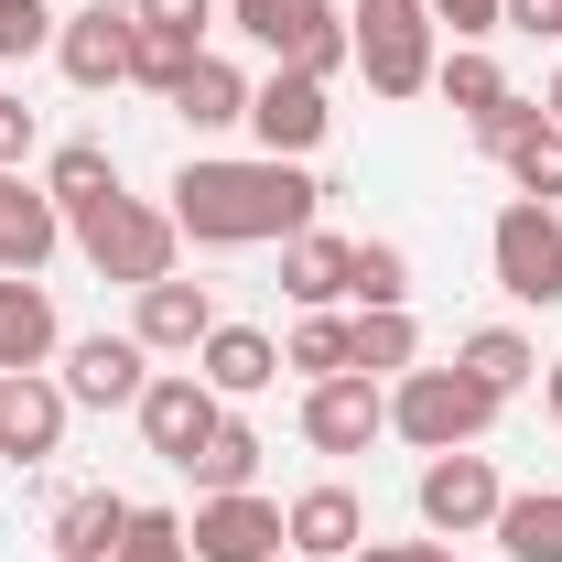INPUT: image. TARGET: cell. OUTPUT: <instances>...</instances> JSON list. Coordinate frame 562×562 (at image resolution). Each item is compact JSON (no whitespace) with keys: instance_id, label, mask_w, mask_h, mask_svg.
<instances>
[{"instance_id":"cell-1","label":"cell","mask_w":562,"mask_h":562,"mask_svg":"<svg viewBox=\"0 0 562 562\" xmlns=\"http://www.w3.org/2000/svg\"><path fill=\"white\" fill-rule=\"evenodd\" d=\"M325 206V184L303 162H184L173 173V227L195 249H260V238H303Z\"/></svg>"},{"instance_id":"cell-2","label":"cell","mask_w":562,"mask_h":562,"mask_svg":"<svg viewBox=\"0 0 562 562\" xmlns=\"http://www.w3.org/2000/svg\"><path fill=\"white\" fill-rule=\"evenodd\" d=\"M508 401H487L465 368H401V390H390V432L422 443V454H465V443H487V422Z\"/></svg>"},{"instance_id":"cell-3","label":"cell","mask_w":562,"mask_h":562,"mask_svg":"<svg viewBox=\"0 0 562 562\" xmlns=\"http://www.w3.org/2000/svg\"><path fill=\"white\" fill-rule=\"evenodd\" d=\"M76 249H87V271L98 281H162L173 271V249H184V227H173V206H140V195H109V206H87L66 227Z\"/></svg>"},{"instance_id":"cell-4","label":"cell","mask_w":562,"mask_h":562,"mask_svg":"<svg viewBox=\"0 0 562 562\" xmlns=\"http://www.w3.org/2000/svg\"><path fill=\"white\" fill-rule=\"evenodd\" d=\"M227 22L271 55V66H292V76H325L336 66H357V44H347V22H336V0H227Z\"/></svg>"},{"instance_id":"cell-5","label":"cell","mask_w":562,"mask_h":562,"mask_svg":"<svg viewBox=\"0 0 562 562\" xmlns=\"http://www.w3.org/2000/svg\"><path fill=\"white\" fill-rule=\"evenodd\" d=\"M432 33H443V22H432L422 0H357V22H347V44H357V66H368L379 98H422V87H432V66H443Z\"/></svg>"},{"instance_id":"cell-6","label":"cell","mask_w":562,"mask_h":562,"mask_svg":"<svg viewBox=\"0 0 562 562\" xmlns=\"http://www.w3.org/2000/svg\"><path fill=\"white\" fill-rule=\"evenodd\" d=\"M487 260H497V292L508 303H562V206H497L487 227Z\"/></svg>"},{"instance_id":"cell-7","label":"cell","mask_w":562,"mask_h":562,"mask_svg":"<svg viewBox=\"0 0 562 562\" xmlns=\"http://www.w3.org/2000/svg\"><path fill=\"white\" fill-rule=\"evenodd\" d=\"M131 412H140V443H151L162 465H195V454L216 443V422H227V401H216L195 368H162V379L140 390Z\"/></svg>"},{"instance_id":"cell-8","label":"cell","mask_w":562,"mask_h":562,"mask_svg":"<svg viewBox=\"0 0 562 562\" xmlns=\"http://www.w3.org/2000/svg\"><path fill=\"white\" fill-rule=\"evenodd\" d=\"M497 508H508V487H497V465L465 443V454H432L422 465V530L432 541H465V530H497Z\"/></svg>"},{"instance_id":"cell-9","label":"cell","mask_w":562,"mask_h":562,"mask_svg":"<svg viewBox=\"0 0 562 562\" xmlns=\"http://www.w3.org/2000/svg\"><path fill=\"white\" fill-rule=\"evenodd\" d=\"M379 432H390V390H379V379H314V390H303V443H314V454H368V443H379Z\"/></svg>"},{"instance_id":"cell-10","label":"cell","mask_w":562,"mask_h":562,"mask_svg":"<svg viewBox=\"0 0 562 562\" xmlns=\"http://www.w3.org/2000/svg\"><path fill=\"white\" fill-rule=\"evenodd\" d=\"M249 131H260V151H271V162H303L314 140L336 131V109H325V87H314V76L271 66L260 87H249Z\"/></svg>"},{"instance_id":"cell-11","label":"cell","mask_w":562,"mask_h":562,"mask_svg":"<svg viewBox=\"0 0 562 562\" xmlns=\"http://www.w3.org/2000/svg\"><path fill=\"white\" fill-rule=\"evenodd\" d=\"M151 390V347L140 336H76L66 347V401L76 412H131Z\"/></svg>"},{"instance_id":"cell-12","label":"cell","mask_w":562,"mask_h":562,"mask_svg":"<svg viewBox=\"0 0 562 562\" xmlns=\"http://www.w3.org/2000/svg\"><path fill=\"white\" fill-rule=\"evenodd\" d=\"M184 541H195V562H281V508L260 487L206 497V508L184 519Z\"/></svg>"},{"instance_id":"cell-13","label":"cell","mask_w":562,"mask_h":562,"mask_svg":"<svg viewBox=\"0 0 562 562\" xmlns=\"http://www.w3.org/2000/svg\"><path fill=\"white\" fill-rule=\"evenodd\" d=\"M131 336L151 357H195L216 336V292L206 281H184V271H162V281H140V314H131Z\"/></svg>"},{"instance_id":"cell-14","label":"cell","mask_w":562,"mask_h":562,"mask_svg":"<svg viewBox=\"0 0 562 562\" xmlns=\"http://www.w3.org/2000/svg\"><path fill=\"white\" fill-rule=\"evenodd\" d=\"M66 379H44V368H22V379H0V454L11 465H44L55 443H66Z\"/></svg>"},{"instance_id":"cell-15","label":"cell","mask_w":562,"mask_h":562,"mask_svg":"<svg viewBox=\"0 0 562 562\" xmlns=\"http://www.w3.org/2000/svg\"><path fill=\"white\" fill-rule=\"evenodd\" d=\"M44 357H66L55 292H44L33 271H0V379H22V368H44Z\"/></svg>"},{"instance_id":"cell-16","label":"cell","mask_w":562,"mask_h":562,"mask_svg":"<svg viewBox=\"0 0 562 562\" xmlns=\"http://www.w3.org/2000/svg\"><path fill=\"white\" fill-rule=\"evenodd\" d=\"M357 541H368L357 487H303L292 508H281V552H303V562H347Z\"/></svg>"},{"instance_id":"cell-17","label":"cell","mask_w":562,"mask_h":562,"mask_svg":"<svg viewBox=\"0 0 562 562\" xmlns=\"http://www.w3.org/2000/svg\"><path fill=\"white\" fill-rule=\"evenodd\" d=\"M55 249H66V206H55L44 184L0 173V271H44Z\"/></svg>"},{"instance_id":"cell-18","label":"cell","mask_w":562,"mask_h":562,"mask_svg":"<svg viewBox=\"0 0 562 562\" xmlns=\"http://www.w3.org/2000/svg\"><path fill=\"white\" fill-rule=\"evenodd\" d=\"M195 379H206L216 401H249V390H271V379H281V347L260 336V325H227V314H216V336L195 347Z\"/></svg>"},{"instance_id":"cell-19","label":"cell","mask_w":562,"mask_h":562,"mask_svg":"<svg viewBox=\"0 0 562 562\" xmlns=\"http://www.w3.org/2000/svg\"><path fill=\"white\" fill-rule=\"evenodd\" d=\"M347 260H357V238L303 227V238H281V292H292L303 314H336V303H347Z\"/></svg>"},{"instance_id":"cell-20","label":"cell","mask_w":562,"mask_h":562,"mask_svg":"<svg viewBox=\"0 0 562 562\" xmlns=\"http://www.w3.org/2000/svg\"><path fill=\"white\" fill-rule=\"evenodd\" d=\"M55 66H66V87H120V76H131V22H120V11L55 22Z\"/></svg>"},{"instance_id":"cell-21","label":"cell","mask_w":562,"mask_h":562,"mask_svg":"<svg viewBox=\"0 0 562 562\" xmlns=\"http://www.w3.org/2000/svg\"><path fill=\"white\" fill-rule=\"evenodd\" d=\"M120 530H131V497L76 487L66 508H55V562H109V552H120Z\"/></svg>"},{"instance_id":"cell-22","label":"cell","mask_w":562,"mask_h":562,"mask_svg":"<svg viewBox=\"0 0 562 562\" xmlns=\"http://www.w3.org/2000/svg\"><path fill=\"white\" fill-rule=\"evenodd\" d=\"M454 368H465L487 401H519V390H530V368H541V347H530L519 325H476V336L454 347Z\"/></svg>"},{"instance_id":"cell-23","label":"cell","mask_w":562,"mask_h":562,"mask_svg":"<svg viewBox=\"0 0 562 562\" xmlns=\"http://www.w3.org/2000/svg\"><path fill=\"white\" fill-rule=\"evenodd\" d=\"M173 120L184 131H238L249 120V76L227 66V55H195V76L173 87Z\"/></svg>"},{"instance_id":"cell-24","label":"cell","mask_w":562,"mask_h":562,"mask_svg":"<svg viewBox=\"0 0 562 562\" xmlns=\"http://www.w3.org/2000/svg\"><path fill=\"white\" fill-rule=\"evenodd\" d=\"M195 55H206V33H184V22H151V11H131V87H184L195 76Z\"/></svg>"},{"instance_id":"cell-25","label":"cell","mask_w":562,"mask_h":562,"mask_svg":"<svg viewBox=\"0 0 562 562\" xmlns=\"http://www.w3.org/2000/svg\"><path fill=\"white\" fill-rule=\"evenodd\" d=\"M44 195L66 206V227H76L87 206H109V195H120V162H109V140H66V151L44 162Z\"/></svg>"},{"instance_id":"cell-26","label":"cell","mask_w":562,"mask_h":562,"mask_svg":"<svg viewBox=\"0 0 562 562\" xmlns=\"http://www.w3.org/2000/svg\"><path fill=\"white\" fill-rule=\"evenodd\" d=\"M281 368H303V390H314V379H347L357 368V314H303V325L281 336Z\"/></svg>"},{"instance_id":"cell-27","label":"cell","mask_w":562,"mask_h":562,"mask_svg":"<svg viewBox=\"0 0 562 562\" xmlns=\"http://www.w3.org/2000/svg\"><path fill=\"white\" fill-rule=\"evenodd\" d=\"M497 552L508 562H562V487H530L497 508Z\"/></svg>"},{"instance_id":"cell-28","label":"cell","mask_w":562,"mask_h":562,"mask_svg":"<svg viewBox=\"0 0 562 562\" xmlns=\"http://www.w3.org/2000/svg\"><path fill=\"white\" fill-rule=\"evenodd\" d=\"M347 303H357V314H390V303H412V249H401V238H357V260H347Z\"/></svg>"},{"instance_id":"cell-29","label":"cell","mask_w":562,"mask_h":562,"mask_svg":"<svg viewBox=\"0 0 562 562\" xmlns=\"http://www.w3.org/2000/svg\"><path fill=\"white\" fill-rule=\"evenodd\" d=\"M401 368H422V325H412V303H390V314H357V379H401Z\"/></svg>"},{"instance_id":"cell-30","label":"cell","mask_w":562,"mask_h":562,"mask_svg":"<svg viewBox=\"0 0 562 562\" xmlns=\"http://www.w3.org/2000/svg\"><path fill=\"white\" fill-rule=\"evenodd\" d=\"M432 87H443V109H465V120H487V109H508L519 87L497 76V55H476V44H454L443 66H432Z\"/></svg>"},{"instance_id":"cell-31","label":"cell","mask_w":562,"mask_h":562,"mask_svg":"<svg viewBox=\"0 0 562 562\" xmlns=\"http://www.w3.org/2000/svg\"><path fill=\"white\" fill-rule=\"evenodd\" d=\"M497 162H508V184H519L530 206H562V131H552V109H541V131H519Z\"/></svg>"},{"instance_id":"cell-32","label":"cell","mask_w":562,"mask_h":562,"mask_svg":"<svg viewBox=\"0 0 562 562\" xmlns=\"http://www.w3.org/2000/svg\"><path fill=\"white\" fill-rule=\"evenodd\" d=\"M184 476H195L206 497H238L249 476H260V432H249V422H216V443L195 454V465H184Z\"/></svg>"},{"instance_id":"cell-33","label":"cell","mask_w":562,"mask_h":562,"mask_svg":"<svg viewBox=\"0 0 562 562\" xmlns=\"http://www.w3.org/2000/svg\"><path fill=\"white\" fill-rule=\"evenodd\" d=\"M109 562H195V541H184L173 508H131V530H120V552H109Z\"/></svg>"},{"instance_id":"cell-34","label":"cell","mask_w":562,"mask_h":562,"mask_svg":"<svg viewBox=\"0 0 562 562\" xmlns=\"http://www.w3.org/2000/svg\"><path fill=\"white\" fill-rule=\"evenodd\" d=\"M55 44V11L44 0H0V66H22V55H44Z\"/></svg>"},{"instance_id":"cell-35","label":"cell","mask_w":562,"mask_h":562,"mask_svg":"<svg viewBox=\"0 0 562 562\" xmlns=\"http://www.w3.org/2000/svg\"><path fill=\"white\" fill-rule=\"evenodd\" d=\"M422 11H432L454 44H487V33H497V0H422Z\"/></svg>"},{"instance_id":"cell-36","label":"cell","mask_w":562,"mask_h":562,"mask_svg":"<svg viewBox=\"0 0 562 562\" xmlns=\"http://www.w3.org/2000/svg\"><path fill=\"white\" fill-rule=\"evenodd\" d=\"M465 131H476V151H508L519 131H541V109H530V98H508V109H487V120H465Z\"/></svg>"},{"instance_id":"cell-37","label":"cell","mask_w":562,"mask_h":562,"mask_svg":"<svg viewBox=\"0 0 562 562\" xmlns=\"http://www.w3.org/2000/svg\"><path fill=\"white\" fill-rule=\"evenodd\" d=\"M497 33H530V44L552 33L562 44V0H497Z\"/></svg>"},{"instance_id":"cell-38","label":"cell","mask_w":562,"mask_h":562,"mask_svg":"<svg viewBox=\"0 0 562 562\" xmlns=\"http://www.w3.org/2000/svg\"><path fill=\"white\" fill-rule=\"evenodd\" d=\"M347 562H454V541H357Z\"/></svg>"},{"instance_id":"cell-39","label":"cell","mask_w":562,"mask_h":562,"mask_svg":"<svg viewBox=\"0 0 562 562\" xmlns=\"http://www.w3.org/2000/svg\"><path fill=\"white\" fill-rule=\"evenodd\" d=\"M22 151H33V109L0 98V173H22Z\"/></svg>"},{"instance_id":"cell-40","label":"cell","mask_w":562,"mask_h":562,"mask_svg":"<svg viewBox=\"0 0 562 562\" xmlns=\"http://www.w3.org/2000/svg\"><path fill=\"white\" fill-rule=\"evenodd\" d=\"M140 11H151V22H184V33H206V22H216V0H140Z\"/></svg>"},{"instance_id":"cell-41","label":"cell","mask_w":562,"mask_h":562,"mask_svg":"<svg viewBox=\"0 0 562 562\" xmlns=\"http://www.w3.org/2000/svg\"><path fill=\"white\" fill-rule=\"evenodd\" d=\"M541 390H552V412H562V357H552V368H541Z\"/></svg>"},{"instance_id":"cell-42","label":"cell","mask_w":562,"mask_h":562,"mask_svg":"<svg viewBox=\"0 0 562 562\" xmlns=\"http://www.w3.org/2000/svg\"><path fill=\"white\" fill-rule=\"evenodd\" d=\"M541 109H552V131H562V66H552V98H541Z\"/></svg>"},{"instance_id":"cell-43","label":"cell","mask_w":562,"mask_h":562,"mask_svg":"<svg viewBox=\"0 0 562 562\" xmlns=\"http://www.w3.org/2000/svg\"><path fill=\"white\" fill-rule=\"evenodd\" d=\"M87 11H120V22H131V11H140V0H87Z\"/></svg>"},{"instance_id":"cell-44","label":"cell","mask_w":562,"mask_h":562,"mask_svg":"<svg viewBox=\"0 0 562 562\" xmlns=\"http://www.w3.org/2000/svg\"><path fill=\"white\" fill-rule=\"evenodd\" d=\"M292 562H303V552H292Z\"/></svg>"}]
</instances>
